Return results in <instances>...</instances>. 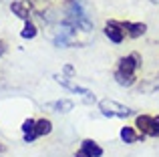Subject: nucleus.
<instances>
[{
    "label": "nucleus",
    "mask_w": 159,
    "mask_h": 157,
    "mask_svg": "<svg viewBox=\"0 0 159 157\" xmlns=\"http://www.w3.org/2000/svg\"><path fill=\"white\" fill-rule=\"evenodd\" d=\"M139 67H141V56L137 52H131V55L123 56L119 61V65H117V71H115L117 85H121V87L135 85V73Z\"/></svg>",
    "instance_id": "f257e3e1"
},
{
    "label": "nucleus",
    "mask_w": 159,
    "mask_h": 157,
    "mask_svg": "<svg viewBox=\"0 0 159 157\" xmlns=\"http://www.w3.org/2000/svg\"><path fill=\"white\" fill-rule=\"evenodd\" d=\"M135 127L139 129V133L147 135V137H159V115H137L135 117Z\"/></svg>",
    "instance_id": "f03ea898"
},
{
    "label": "nucleus",
    "mask_w": 159,
    "mask_h": 157,
    "mask_svg": "<svg viewBox=\"0 0 159 157\" xmlns=\"http://www.w3.org/2000/svg\"><path fill=\"white\" fill-rule=\"evenodd\" d=\"M99 109H101V113L105 115V117H129L131 115V109L125 105H121V103L113 101V99H103V101H99Z\"/></svg>",
    "instance_id": "7ed1b4c3"
},
{
    "label": "nucleus",
    "mask_w": 159,
    "mask_h": 157,
    "mask_svg": "<svg viewBox=\"0 0 159 157\" xmlns=\"http://www.w3.org/2000/svg\"><path fill=\"white\" fill-rule=\"evenodd\" d=\"M105 34H107V38L115 44H121L125 40V36H127L125 30H123V26H121V22H117V20H109L105 24Z\"/></svg>",
    "instance_id": "20e7f679"
},
{
    "label": "nucleus",
    "mask_w": 159,
    "mask_h": 157,
    "mask_svg": "<svg viewBox=\"0 0 159 157\" xmlns=\"http://www.w3.org/2000/svg\"><path fill=\"white\" fill-rule=\"evenodd\" d=\"M75 157H103V149L93 139H85V141L81 143V149L77 151Z\"/></svg>",
    "instance_id": "39448f33"
},
{
    "label": "nucleus",
    "mask_w": 159,
    "mask_h": 157,
    "mask_svg": "<svg viewBox=\"0 0 159 157\" xmlns=\"http://www.w3.org/2000/svg\"><path fill=\"white\" fill-rule=\"evenodd\" d=\"M121 26H123L125 34L131 36V38H139V36H143L147 32V24H143V22H129V20H125V22H121Z\"/></svg>",
    "instance_id": "423d86ee"
},
{
    "label": "nucleus",
    "mask_w": 159,
    "mask_h": 157,
    "mask_svg": "<svg viewBox=\"0 0 159 157\" xmlns=\"http://www.w3.org/2000/svg\"><path fill=\"white\" fill-rule=\"evenodd\" d=\"M57 81L61 83L62 87H66L69 91H73V93H79V95H83V97H85V99H89V101H91V99H95V97H93V93H91L89 89H83V87H79V85H73V83H69L66 78H62V77H61V78L57 77Z\"/></svg>",
    "instance_id": "0eeeda50"
},
{
    "label": "nucleus",
    "mask_w": 159,
    "mask_h": 157,
    "mask_svg": "<svg viewBox=\"0 0 159 157\" xmlns=\"http://www.w3.org/2000/svg\"><path fill=\"white\" fill-rule=\"evenodd\" d=\"M10 10L14 12L18 18L22 20H30V8H28V2H12Z\"/></svg>",
    "instance_id": "6e6552de"
},
{
    "label": "nucleus",
    "mask_w": 159,
    "mask_h": 157,
    "mask_svg": "<svg viewBox=\"0 0 159 157\" xmlns=\"http://www.w3.org/2000/svg\"><path fill=\"white\" fill-rule=\"evenodd\" d=\"M34 125H36L34 119H26V121L22 123V133H24V141H26V143H32V141L36 139Z\"/></svg>",
    "instance_id": "1a4fd4ad"
},
{
    "label": "nucleus",
    "mask_w": 159,
    "mask_h": 157,
    "mask_svg": "<svg viewBox=\"0 0 159 157\" xmlns=\"http://www.w3.org/2000/svg\"><path fill=\"white\" fill-rule=\"evenodd\" d=\"M51 131H52V123H51V119H39V121H36V125H34V133H36V137L48 135Z\"/></svg>",
    "instance_id": "9d476101"
},
{
    "label": "nucleus",
    "mask_w": 159,
    "mask_h": 157,
    "mask_svg": "<svg viewBox=\"0 0 159 157\" xmlns=\"http://www.w3.org/2000/svg\"><path fill=\"white\" fill-rule=\"evenodd\" d=\"M119 135H121V139H123L125 143H135V141H139V139H143V135H141V133H135V129H133V127H123Z\"/></svg>",
    "instance_id": "9b49d317"
},
{
    "label": "nucleus",
    "mask_w": 159,
    "mask_h": 157,
    "mask_svg": "<svg viewBox=\"0 0 159 157\" xmlns=\"http://www.w3.org/2000/svg\"><path fill=\"white\" fill-rule=\"evenodd\" d=\"M36 34H39L36 24L32 22V20H24V28H22V32H20V36H22V38H34Z\"/></svg>",
    "instance_id": "f8f14e48"
},
{
    "label": "nucleus",
    "mask_w": 159,
    "mask_h": 157,
    "mask_svg": "<svg viewBox=\"0 0 159 157\" xmlns=\"http://www.w3.org/2000/svg\"><path fill=\"white\" fill-rule=\"evenodd\" d=\"M51 109H57L58 113H69L70 109H73V101H69V99H61V101H54L51 103Z\"/></svg>",
    "instance_id": "ddd939ff"
},
{
    "label": "nucleus",
    "mask_w": 159,
    "mask_h": 157,
    "mask_svg": "<svg viewBox=\"0 0 159 157\" xmlns=\"http://www.w3.org/2000/svg\"><path fill=\"white\" fill-rule=\"evenodd\" d=\"M4 52H6V43H4V40H0V56H2Z\"/></svg>",
    "instance_id": "4468645a"
},
{
    "label": "nucleus",
    "mask_w": 159,
    "mask_h": 157,
    "mask_svg": "<svg viewBox=\"0 0 159 157\" xmlns=\"http://www.w3.org/2000/svg\"><path fill=\"white\" fill-rule=\"evenodd\" d=\"M149 2H151V4H157V6H159V0H149Z\"/></svg>",
    "instance_id": "2eb2a0df"
}]
</instances>
